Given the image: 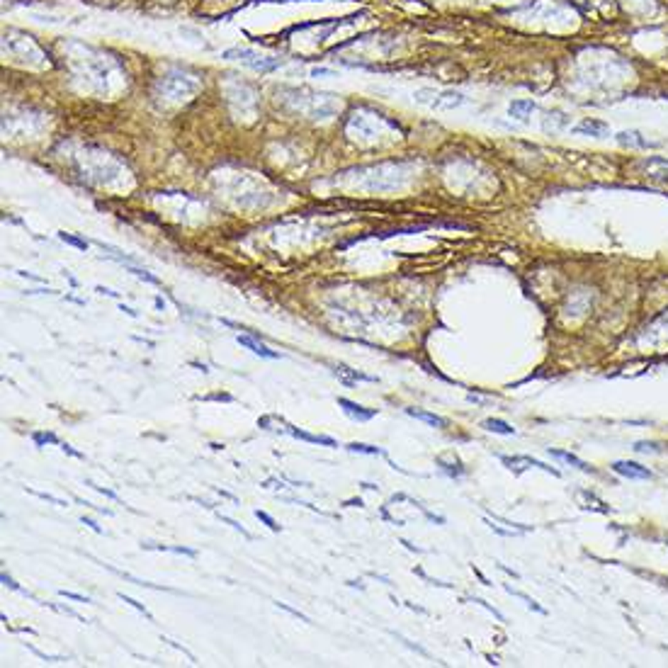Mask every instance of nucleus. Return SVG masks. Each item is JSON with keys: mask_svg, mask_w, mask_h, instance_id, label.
I'll return each mask as SVG.
<instances>
[{"mask_svg": "<svg viewBox=\"0 0 668 668\" xmlns=\"http://www.w3.org/2000/svg\"><path fill=\"white\" fill-rule=\"evenodd\" d=\"M221 56L228 59V61H243L246 66H250V69H255V71H275V69H280V59L260 56V54L248 51V49H226L224 54H221Z\"/></svg>", "mask_w": 668, "mask_h": 668, "instance_id": "obj_1", "label": "nucleus"}, {"mask_svg": "<svg viewBox=\"0 0 668 668\" xmlns=\"http://www.w3.org/2000/svg\"><path fill=\"white\" fill-rule=\"evenodd\" d=\"M612 469H615L617 474H622V477H627V479H652V477H654V474L649 472L647 467L637 465V462H627V460L615 462V465H612Z\"/></svg>", "mask_w": 668, "mask_h": 668, "instance_id": "obj_2", "label": "nucleus"}, {"mask_svg": "<svg viewBox=\"0 0 668 668\" xmlns=\"http://www.w3.org/2000/svg\"><path fill=\"white\" fill-rule=\"evenodd\" d=\"M338 406H343V411L355 420H372L377 416L375 408H365V406L355 404V401H350V399H338Z\"/></svg>", "mask_w": 668, "mask_h": 668, "instance_id": "obj_3", "label": "nucleus"}, {"mask_svg": "<svg viewBox=\"0 0 668 668\" xmlns=\"http://www.w3.org/2000/svg\"><path fill=\"white\" fill-rule=\"evenodd\" d=\"M574 131L576 134H588V136H605L607 131H610V126H607L605 122H598V119H583L581 124H576L574 126Z\"/></svg>", "mask_w": 668, "mask_h": 668, "instance_id": "obj_4", "label": "nucleus"}, {"mask_svg": "<svg viewBox=\"0 0 668 668\" xmlns=\"http://www.w3.org/2000/svg\"><path fill=\"white\" fill-rule=\"evenodd\" d=\"M236 340H238L243 348H250V350L255 353V355H260V358H268V360H278V358H280V353H275V350H270V348H265L263 343L253 340L250 335H238Z\"/></svg>", "mask_w": 668, "mask_h": 668, "instance_id": "obj_5", "label": "nucleus"}, {"mask_svg": "<svg viewBox=\"0 0 668 668\" xmlns=\"http://www.w3.org/2000/svg\"><path fill=\"white\" fill-rule=\"evenodd\" d=\"M406 413L411 418H416V420H423V423H428V425H435V428H445V425H447V420H445L442 416H435V413H428V411H420V408H406Z\"/></svg>", "mask_w": 668, "mask_h": 668, "instance_id": "obj_6", "label": "nucleus"}, {"mask_svg": "<svg viewBox=\"0 0 668 668\" xmlns=\"http://www.w3.org/2000/svg\"><path fill=\"white\" fill-rule=\"evenodd\" d=\"M508 112H510V117H515V119H527L530 114L535 112V102L532 100H513L508 107Z\"/></svg>", "mask_w": 668, "mask_h": 668, "instance_id": "obj_7", "label": "nucleus"}, {"mask_svg": "<svg viewBox=\"0 0 668 668\" xmlns=\"http://www.w3.org/2000/svg\"><path fill=\"white\" fill-rule=\"evenodd\" d=\"M550 455L552 457H557V460H562V462H567V465H574L576 469H581V472H586V474H593V469L586 465L583 460H579L576 455H571V452H564V450H552L550 447Z\"/></svg>", "mask_w": 668, "mask_h": 668, "instance_id": "obj_8", "label": "nucleus"}, {"mask_svg": "<svg viewBox=\"0 0 668 668\" xmlns=\"http://www.w3.org/2000/svg\"><path fill=\"white\" fill-rule=\"evenodd\" d=\"M617 141L622 143V146H637V148H649V141L644 139L639 131H619L617 134Z\"/></svg>", "mask_w": 668, "mask_h": 668, "instance_id": "obj_9", "label": "nucleus"}, {"mask_svg": "<svg viewBox=\"0 0 668 668\" xmlns=\"http://www.w3.org/2000/svg\"><path fill=\"white\" fill-rule=\"evenodd\" d=\"M290 435H294V437H299V440H306V442H314V445H326V447H335V442L333 437H323V435H309V432H304V430H297V428H290Z\"/></svg>", "mask_w": 668, "mask_h": 668, "instance_id": "obj_10", "label": "nucleus"}, {"mask_svg": "<svg viewBox=\"0 0 668 668\" xmlns=\"http://www.w3.org/2000/svg\"><path fill=\"white\" fill-rule=\"evenodd\" d=\"M481 425H484V428L489 432H498V435H515L513 425H508L505 420H498V418H486Z\"/></svg>", "mask_w": 668, "mask_h": 668, "instance_id": "obj_11", "label": "nucleus"}, {"mask_svg": "<svg viewBox=\"0 0 668 668\" xmlns=\"http://www.w3.org/2000/svg\"><path fill=\"white\" fill-rule=\"evenodd\" d=\"M348 450H350V452H363V455H384L379 447H372V445H365V442H350Z\"/></svg>", "mask_w": 668, "mask_h": 668, "instance_id": "obj_12", "label": "nucleus"}, {"mask_svg": "<svg viewBox=\"0 0 668 668\" xmlns=\"http://www.w3.org/2000/svg\"><path fill=\"white\" fill-rule=\"evenodd\" d=\"M59 238H61L64 243H71V246H76V248H81V250H86V248H88V241H81V238L71 236V233H59Z\"/></svg>", "mask_w": 668, "mask_h": 668, "instance_id": "obj_13", "label": "nucleus"}, {"mask_svg": "<svg viewBox=\"0 0 668 668\" xmlns=\"http://www.w3.org/2000/svg\"><path fill=\"white\" fill-rule=\"evenodd\" d=\"M255 517H258V520H263L265 525H268L270 530H275V532H280V525H278V520H275V517H270L268 513H265V510H255Z\"/></svg>", "mask_w": 668, "mask_h": 668, "instance_id": "obj_14", "label": "nucleus"}, {"mask_svg": "<svg viewBox=\"0 0 668 668\" xmlns=\"http://www.w3.org/2000/svg\"><path fill=\"white\" fill-rule=\"evenodd\" d=\"M34 442L37 445H46V442L59 445V437L54 435V432H34Z\"/></svg>", "mask_w": 668, "mask_h": 668, "instance_id": "obj_15", "label": "nucleus"}, {"mask_svg": "<svg viewBox=\"0 0 668 668\" xmlns=\"http://www.w3.org/2000/svg\"><path fill=\"white\" fill-rule=\"evenodd\" d=\"M156 550L176 552V555H185V557H197V552H195V550H185V547H156Z\"/></svg>", "mask_w": 668, "mask_h": 668, "instance_id": "obj_16", "label": "nucleus"}, {"mask_svg": "<svg viewBox=\"0 0 668 668\" xmlns=\"http://www.w3.org/2000/svg\"><path fill=\"white\" fill-rule=\"evenodd\" d=\"M634 450H637V452H659V445H656V442H644V440H642V442L634 445Z\"/></svg>", "mask_w": 668, "mask_h": 668, "instance_id": "obj_17", "label": "nucleus"}, {"mask_svg": "<svg viewBox=\"0 0 668 668\" xmlns=\"http://www.w3.org/2000/svg\"><path fill=\"white\" fill-rule=\"evenodd\" d=\"M119 598H122V600H124V603H129L131 607H136V610H139V612H143V615H146L148 619H151V615H148V612H146V607H143L141 603H136V600H134V598H129V595H124V593H119Z\"/></svg>", "mask_w": 668, "mask_h": 668, "instance_id": "obj_18", "label": "nucleus"}, {"mask_svg": "<svg viewBox=\"0 0 668 668\" xmlns=\"http://www.w3.org/2000/svg\"><path fill=\"white\" fill-rule=\"evenodd\" d=\"M59 595H64V598H71V600H78V603H90V598L81 593H71V591H59Z\"/></svg>", "mask_w": 668, "mask_h": 668, "instance_id": "obj_19", "label": "nucleus"}, {"mask_svg": "<svg viewBox=\"0 0 668 668\" xmlns=\"http://www.w3.org/2000/svg\"><path fill=\"white\" fill-rule=\"evenodd\" d=\"M131 273H134V275H136V278H141V280H146V282H153V285H156V282H158V280H156V278H153V275H148V273H143V270H136V268H131Z\"/></svg>", "mask_w": 668, "mask_h": 668, "instance_id": "obj_20", "label": "nucleus"}, {"mask_svg": "<svg viewBox=\"0 0 668 668\" xmlns=\"http://www.w3.org/2000/svg\"><path fill=\"white\" fill-rule=\"evenodd\" d=\"M0 581H3V583H5V586H8V588H13V591H20V586H17V583H15L13 579H10L8 574H0Z\"/></svg>", "mask_w": 668, "mask_h": 668, "instance_id": "obj_21", "label": "nucleus"}, {"mask_svg": "<svg viewBox=\"0 0 668 668\" xmlns=\"http://www.w3.org/2000/svg\"><path fill=\"white\" fill-rule=\"evenodd\" d=\"M34 496H39V498H44V501H49V503H56V505H66V501H59V498H54V496H46V493H39V491H32Z\"/></svg>", "mask_w": 668, "mask_h": 668, "instance_id": "obj_22", "label": "nucleus"}, {"mask_svg": "<svg viewBox=\"0 0 668 668\" xmlns=\"http://www.w3.org/2000/svg\"><path fill=\"white\" fill-rule=\"evenodd\" d=\"M81 522H83V525H88L90 530H95V532H102V527H100V525H95V522H93V520H90V517H83V520H81Z\"/></svg>", "mask_w": 668, "mask_h": 668, "instance_id": "obj_23", "label": "nucleus"}, {"mask_svg": "<svg viewBox=\"0 0 668 668\" xmlns=\"http://www.w3.org/2000/svg\"><path fill=\"white\" fill-rule=\"evenodd\" d=\"M328 74H330V71H326V69H316L314 71V76H328Z\"/></svg>", "mask_w": 668, "mask_h": 668, "instance_id": "obj_24", "label": "nucleus"}, {"mask_svg": "<svg viewBox=\"0 0 668 668\" xmlns=\"http://www.w3.org/2000/svg\"><path fill=\"white\" fill-rule=\"evenodd\" d=\"M345 505H358V508H360V505H363V501H360V498H353V501H348Z\"/></svg>", "mask_w": 668, "mask_h": 668, "instance_id": "obj_25", "label": "nucleus"}]
</instances>
